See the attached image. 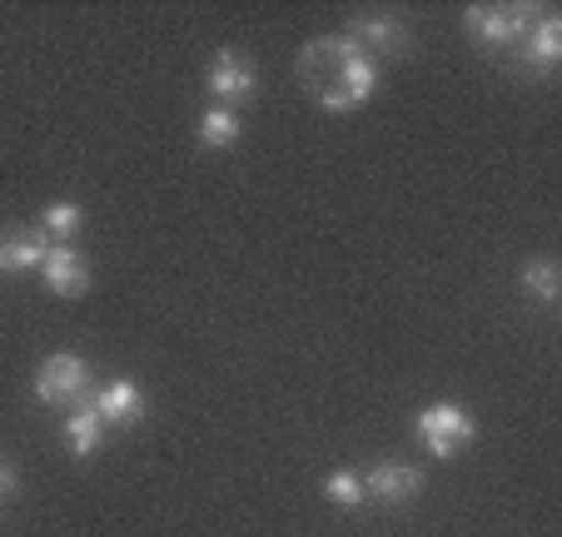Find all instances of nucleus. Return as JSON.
<instances>
[{"label": "nucleus", "instance_id": "5", "mask_svg": "<svg viewBox=\"0 0 562 537\" xmlns=\"http://www.w3.org/2000/svg\"><path fill=\"white\" fill-rule=\"evenodd\" d=\"M210 96L220 100L224 110H234L239 100H255V90H259V70H255V60H249L245 51H234V45H224L220 55H214V65H210Z\"/></svg>", "mask_w": 562, "mask_h": 537}, {"label": "nucleus", "instance_id": "12", "mask_svg": "<svg viewBox=\"0 0 562 537\" xmlns=\"http://www.w3.org/2000/svg\"><path fill=\"white\" fill-rule=\"evenodd\" d=\"M105 438V418L95 413V403H75L70 418H65V443H70L75 458H90Z\"/></svg>", "mask_w": 562, "mask_h": 537}, {"label": "nucleus", "instance_id": "16", "mask_svg": "<svg viewBox=\"0 0 562 537\" xmlns=\"http://www.w3.org/2000/svg\"><path fill=\"white\" fill-rule=\"evenodd\" d=\"M522 289H532L542 304H558V264H552V259H532L528 269H522Z\"/></svg>", "mask_w": 562, "mask_h": 537}, {"label": "nucleus", "instance_id": "1", "mask_svg": "<svg viewBox=\"0 0 562 537\" xmlns=\"http://www.w3.org/2000/svg\"><path fill=\"white\" fill-rule=\"evenodd\" d=\"M383 65L373 60L369 51L349 41V35H318L299 51V80H304L308 100L329 115H349V110H363L379 90Z\"/></svg>", "mask_w": 562, "mask_h": 537}, {"label": "nucleus", "instance_id": "3", "mask_svg": "<svg viewBox=\"0 0 562 537\" xmlns=\"http://www.w3.org/2000/svg\"><path fill=\"white\" fill-rule=\"evenodd\" d=\"M35 399L50 403V409L90 403V363L80 354H50L35 373Z\"/></svg>", "mask_w": 562, "mask_h": 537}, {"label": "nucleus", "instance_id": "13", "mask_svg": "<svg viewBox=\"0 0 562 537\" xmlns=\"http://www.w3.org/2000/svg\"><path fill=\"white\" fill-rule=\"evenodd\" d=\"M239 130H245V120H239V110H224V105H210L200 115V145L204 149H229L234 139H239Z\"/></svg>", "mask_w": 562, "mask_h": 537}, {"label": "nucleus", "instance_id": "15", "mask_svg": "<svg viewBox=\"0 0 562 537\" xmlns=\"http://www.w3.org/2000/svg\"><path fill=\"white\" fill-rule=\"evenodd\" d=\"M324 497L339 507H359L363 503V478L353 473V468H339V473L324 478Z\"/></svg>", "mask_w": 562, "mask_h": 537}, {"label": "nucleus", "instance_id": "8", "mask_svg": "<svg viewBox=\"0 0 562 537\" xmlns=\"http://www.w3.org/2000/svg\"><path fill=\"white\" fill-rule=\"evenodd\" d=\"M518 60L528 65V75H552L562 60V15L558 11H542L532 21L528 41L518 45Z\"/></svg>", "mask_w": 562, "mask_h": 537}, {"label": "nucleus", "instance_id": "9", "mask_svg": "<svg viewBox=\"0 0 562 537\" xmlns=\"http://www.w3.org/2000/svg\"><path fill=\"white\" fill-rule=\"evenodd\" d=\"M41 275H45V284H50L60 299H80L90 289V269H86V259H80V249H75V244H50V254H45V264H41Z\"/></svg>", "mask_w": 562, "mask_h": 537}, {"label": "nucleus", "instance_id": "7", "mask_svg": "<svg viewBox=\"0 0 562 537\" xmlns=\"http://www.w3.org/2000/svg\"><path fill=\"white\" fill-rule=\"evenodd\" d=\"M339 35H349V41L359 45V51H369V55H373V60L408 51V25L398 21V15H353V21L344 25Z\"/></svg>", "mask_w": 562, "mask_h": 537}, {"label": "nucleus", "instance_id": "6", "mask_svg": "<svg viewBox=\"0 0 562 537\" xmlns=\"http://www.w3.org/2000/svg\"><path fill=\"white\" fill-rule=\"evenodd\" d=\"M424 493V468L414 463H373L363 478V503L379 507H404Z\"/></svg>", "mask_w": 562, "mask_h": 537}, {"label": "nucleus", "instance_id": "17", "mask_svg": "<svg viewBox=\"0 0 562 537\" xmlns=\"http://www.w3.org/2000/svg\"><path fill=\"white\" fill-rule=\"evenodd\" d=\"M11 493H15V468L5 463V458H0V503H5Z\"/></svg>", "mask_w": 562, "mask_h": 537}, {"label": "nucleus", "instance_id": "10", "mask_svg": "<svg viewBox=\"0 0 562 537\" xmlns=\"http://www.w3.org/2000/svg\"><path fill=\"white\" fill-rule=\"evenodd\" d=\"M95 413L105 423H115V428H130V423H139L145 418V393H139V383L135 379H115V383H105V389L95 393Z\"/></svg>", "mask_w": 562, "mask_h": 537}, {"label": "nucleus", "instance_id": "4", "mask_svg": "<svg viewBox=\"0 0 562 537\" xmlns=\"http://www.w3.org/2000/svg\"><path fill=\"white\" fill-rule=\"evenodd\" d=\"M414 433H418V443H424L434 458H453V454H463L468 443H473L477 423L468 418V409H458V403H434V409H424L414 418Z\"/></svg>", "mask_w": 562, "mask_h": 537}, {"label": "nucleus", "instance_id": "2", "mask_svg": "<svg viewBox=\"0 0 562 537\" xmlns=\"http://www.w3.org/2000/svg\"><path fill=\"white\" fill-rule=\"evenodd\" d=\"M542 11H548V5H468L463 21H468V35H473L477 45H493V51H518Z\"/></svg>", "mask_w": 562, "mask_h": 537}, {"label": "nucleus", "instance_id": "11", "mask_svg": "<svg viewBox=\"0 0 562 537\" xmlns=\"http://www.w3.org/2000/svg\"><path fill=\"white\" fill-rule=\"evenodd\" d=\"M50 239L45 230H15L11 239H0V275H21V269H41Z\"/></svg>", "mask_w": 562, "mask_h": 537}, {"label": "nucleus", "instance_id": "14", "mask_svg": "<svg viewBox=\"0 0 562 537\" xmlns=\"http://www.w3.org/2000/svg\"><path fill=\"white\" fill-rule=\"evenodd\" d=\"M41 224H45V234H55L60 244H70L75 234H80V224H86V214H80V204L60 200V204H45Z\"/></svg>", "mask_w": 562, "mask_h": 537}]
</instances>
